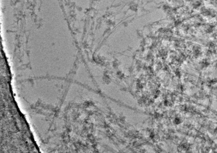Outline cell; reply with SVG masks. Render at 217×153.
Returning a JSON list of instances; mask_svg holds the SVG:
<instances>
[{"mask_svg": "<svg viewBox=\"0 0 217 153\" xmlns=\"http://www.w3.org/2000/svg\"><path fill=\"white\" fill-rule=\"evenodd\" d=\"M80 63L74 75V79H76L78 80H83L91 81L92 79L85 66L83 64Z\"/></svg>", "mask_w": 217, "mask_h": 153, "instance_id": "6da1fadb", "label": "cell"}]
</instances>
